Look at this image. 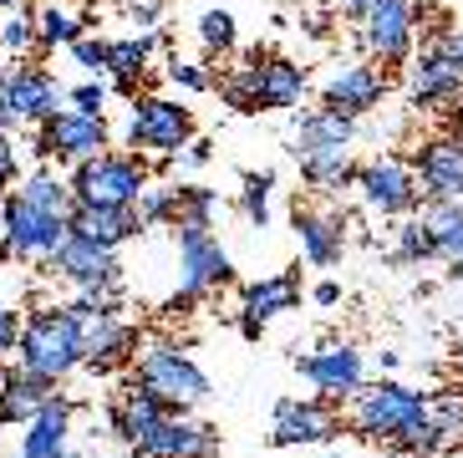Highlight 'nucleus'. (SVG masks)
<instances>
[{
	"instance_id": "obj_1",
	"label": "nucleus",
	"mask_w": 463,
	"mask_h": 458,
	"mask_svg": "<svg viewBox=\"0 0 463 458\" xmlns=\"http://www.w3.org/2000/svg\"><path fill=\"white\" fill-rule=\"evenodd\" d=\"M352 143H356V118H341L331 108H311L300 112L290 128V153L300 163V178L316 194H341L356 189V168L352 163Z\"/></svg>"
},
{
	"instance_id": "obj_2",
	"label": "nucleus",
	"mask_w": 463,
	"mask_h": 458,
	"mask_svg": "<svg viewBox=\"0 0 463 458\" xmlns=\"http://www.w3.org/2000/svg\"><path fill=\"white\" fill-rule=\"evenodd\" d=\"M15 367L31 377L61 382L82 367V326L67 306H36L21 321V341H15Z\"/></svg>"
},
{
	"instance_id": "obj_3",
	"label": "nucleus",
	"mask_w": 463,
	"mask_h": 458,
	"mask_svg": "<svg viewBox=\"0 0 463 458\" xmlns=\"http://www.w3.org/2000/svg\"><path fill=\"white\" fill-rule=\"evenodd\" d=\"M306 67L290 56H250L245 67H234L230 77L219 81V92L234 112H290L306 102Z\"/></svg>"
},
{
	"instance_id": "obj_4",
	"label": "nucleus",
	"mask_w": 463,
	"mask_h": 458,
	"mask_svg": "<svg viewBox=\"0 0 463 458\" xmlns=\"http://www.w3.org/2000/svg\"><path fill=\"white\" fill-rule=\"evenodd\" d=\"M67 310L77 316V326H82V367H92L97 377H108V372L133 362L137 331L123 321L118 285H112V291H77V301H71Z\"/></svg>"
},
{
	"instance_id": "obj_5",
	"label": "nucleus",
	"mask_w": 463,
	"mask_h": 458,
	"mask_svg": "<svg viewBox=\"0 0 463 458\" xmlns=\"http://www.w3.org/2000/svg\"><path fill=\"white\" fill-rule=\"evenodd\" d=\"M428 423V392H412L397 377H377L352 397V433L367 444H392Z\"/></svg>"
},
{
	"instance_id": "obj_6",
	"label": "nucleus",
	"mask_w": 463,
	"mask_h": 458,
	"mask_svg": "<svg viewBox=\"0 0 463 458\" xmlns=\"http://www.w3.org/2000/svg\"><path fill=\"white\" fill-rule=\"evenodd\" d=\"M133 382L143 392H153L168 413H189L194 403L209 397L204 367L194 362L184 347H174V341H148L143 357H137V367H133Z\"/></svg>"
},
{
	"instance_id": "obj_7",
	"label": "nucleus",
	"mask_w": 463,
	"mask_h": 458,
	"mask_svg": "<svg viewBox=\"0 0 463 458\" xmlns=\"http://www.w3.org/2000/svg\"><path fill=\"white\" fill-rule=\"evenodd\" d=\"M148 189V163L143 153H97V158L71 168V199L77 204H108V209H133Z\"/></svg>"
},
{
	"instance_id": "obj_8",
	"label": "nucleus",
	"mask_w": 463,
	"mask_h": 458,
	"mask_svg": "<svg viewBox=\"0 0 463 458\" xmlns=\"http://www.w3.org/2000/svg\"><path fill=\"white\" fill-rule=\"evenodd\" d=\"M463 97V36L438 31L422 41L418 62L408 67V102L412 108H453Z\"/></svg>"
},
{
	"instance_id": "obj_9",
	"label": "nucleus",
	"mask_w": 463,
	"mask_h": 458,
	"mask_svg": "<svg viewBox=\"0 0 463 458\" xmlns=\"http://www.w3.org/2000/svg\"><path fill=\"white\" fill-rule=\"evenodd\" d=\"M356 41L377 67H402L418 41V0H372L356 15Z\"/></svg>"
},
{
	"instance_id": "obj_10",
	"label": "nucleus",
	"mask_w": 463,
	"mask_h": 458,
	"mask_svg": "<svg viewBox=\"0 0 463 458\" xmlns=\"http://www.w3.org/2000/svg\"><path fill=\"white\" fill-rule=\"evenodd\" d=\"M123 143H128V153L174 158V153H184L194 143V112L184 102H168V97H137Z\"/></svg>"
},
{
	"instance_id": "obj_11",
	"label": "nucleus",
	"mask_w": 463,
	"mask_h": 458,
	"mask_svg": "<svg viewBox=\"0 0 463 458\" xmlns=\"http://www.w3.org/2000/svg\"><path fill=\"white\" fill-rule=\"evenodd\" d=\"M0 240L11 244V255L52 265V255L71 240V224L67 215H46V209L26 204L21 194H5V204H0Z\"/></svg>"
},
{
	"instance_id": "obj_12",
	"label": "nucleus",
	"mask_w": 463,
	"mask_h": 458,
	"mask_svg": "<svg viewBox=\"0 0 463 458\" xmlns=\"http://www.w3.org/2000/svg\"><path fill=\"white\" fill-rule=\"evenodd\" d=\"M31 148L42 153V158H56V163H87L97 153H108V122L102 118H87L77 108H61L56 118L36 122V143Z\"/></svg>"
},
{
	"instance_id": "obj_13",
	"label": "nucleus",
	"mask_w": 463,
	"mask_h": 458,
	"mask_svg": "<svg viewBox=\"0 0 463 458\" xmlns=\"http://www.w3.org/2000/svg\"><path fill=\"white\" fill-rule=\"evenodd\" d=\"M296 372L311 382L321 397H331V403H352L356 392L367 387V357H362L352 341H326V347L296 357Z\"/></svg>"
},
{
	"instance_id": "obj_14",
	"label": "nucleus",
	"mask_w": 463,
	"mask_h": 458,
	"mask_svg": "<svg viewBox=\"0 0 463 458\" xmlns=\"http://www.w3.org/2000/svg\"><path fill=\"white\" fill-rule=\"evenodd\" d=\"M356 189H362V204L382 219H408L422 199V184H418V168L402 158H372L362 163L356 174Z\"/></svg>"
},
{
	"instance_id": "obj_15",
	"label": "nucleus",
	"mask_w": 463,
	"mask_h": 458,
	"mask_svg": "<svg viewBox=\"0 0 463 458\" xmlns=\"http://www.w3.org/2000/svg\"><path fill=\"white\" fill-rule=\"evenodd\" d=\"M234 281V260L230 250L214 240L209 224H178V285L194 296H209L219 285Z\"/></svg>"
},
{
	"instance_id": "obj_16",
	"label": "nucleus",
	"mask_w": 463,
	"mask_h": 458,
	"mask_svg": "<svg viewBox=\"0 0 463 458\" xmlns=\"http://www.w3.org/2000/svg\"><path fill=\"white\" fill-rule=\"evenodd\" d=\"M341 433V413L331 397H280L270 423L275 448H306V444H331Z\"/></svg>"
},
{
	"instance_id": "obj_17",
	"label": "nucleus",
	"mask_w": 463,
	"mask_h": 458,
	"mask_svg": "<svg viewBox=\"0 0 463 458\" xmlns=\"http://www.w3.org/2000/svg\"><path fill=\"white\" fill-rule=\"evenodd\" d=\"M382 97H387V72H377V62H341L321 87V108L341 118H367L382 108Z\"/></svg>"
},
{
	"instance_id": "obj_18",
	"label": "nucleus",
	"mask_w": 463,
	"mask_h": 458,
	"mask_svg": "<svg viewBox=\"0 0 463 458\" xmlns=\"http://www.w3.org/2000/svg\"><path fill=\"white\" fill-rule=\"evenodd\" d=\"M133 453L137 458H214L219 453V433L209 428V423L189 418V413H164Z\"/></svg>"
},
{
	"instance_id": "obj_19",
	"label": "nucleus",
	"mask_w": 463,
	"mask_h": 458,
	"mask_svg": "<svg viewBox=\"0 0 463 458\" xmlns=\"http://www.w3.org/2000/svg\"><path fill=\"white\" fill-rule=\"evenodd\" d=\"M46 270L61 275V281H71L77 291H112V285H123V260H118V250H102V244L77 240V234L56 250Z\"/></svg>"
},
{
	"instance_id": "obj_20",
	"label": "nucleus",
	"mask_w": 463,
	"mask_h": 458,
	"mask_svg": "<svg viewBox=\"0 0 463 458\" xmlns=\"http://www.w3.org/2000/svg\"><path fill=\"white\" fill-rule=\"evenodd\" d=\"M5 87H11L15 122H46V118L61 112V102H67L61 81H56L46 67H36V62H21V56L5 67Z\"/></svg>"
},
{
	"instance_id": "obj_21",
	"label": "nucleus",
	"mask_w": 463,
	"mask_h": 458,
	"mask_svg": "<svg viewBox=\"0 0 463 458\" xmlns=\"http://www.w3.org/2000/svg\"><path fill=\"white\" fill-rule=\"evenodd\" d=\"M418 184H422V199H458L463 204V138H433L422 143L418 158Z\"/></svg>"
},
{
	"instance_id": "obj_22",
	"label": "nucleus",
	"mask_w": 463,
	"mask_h": 458,
	"mask_svg": "<svg viewBox=\"0 0 463 458\" xmlns=\"http://www.w3.org/2000/svg\"><path fill=\"white\" fill-rule=\"evenodd\" d=\"M290 224H296L300 255L311 260L316 270L341 265V255H346V219H341L336 209H300V204H296Z\"/></svg>"
},
{
	"instance_id": "obj_23",
	"label": "nucleus",
	"mask_w": 463,
	"mask_h": 458,
	"mask_svg": "<svg viewBox=\"0 0 463 458\" xmlns=\"http://www.w3.org/2000/svg\"><path fill=\"white\" fill-rule=\"evenodd\" d=\"M67 224H71L77 240H92V244H102V250H118V244L143 234L137 209H108V204H71Z\"/></svg>"
},
{
	"instance_id": "obj_24",
	"label": "nucleus",
	"mask_w": 463,
	"mask_h": 458,
	"mask_svg": "<svg viewBox=\"0 0 463 458\" xmlns=\"http://www.w3.org/2000/svg\"><path fill=\"white\" fill-rule=\"evenodd\" d=\"M67 453H71V403L56 392L21 433V458H67Z\"/></svg>"
},
{
	"instance_id": "obj_25",
	"label": "nucleus",
	"mask_w": 463,
	"mask_h": 458,
	"mask_svg": "<svg viewBox=\"0 0 463 458\" xmlns=\"http://www.w3.org/2000/svg\"><path fill=\"white\" fill-rule=\"evenodd\" d=\"M164 413H168V407L158 403L153 392H143L137 382H128V387L118 392V403H112L108 418H112V433H118L128 448H137V444H143V438L153 433V423L164 418Z\"/></svg>"
},
{
	"instance_id": "obj_26",
	"label": "nucleus",
	"mask_w": 463,
	"mask_h": 458,
	"mask_svg": "<svg viewBox=\"0 0 463 458\" xmlns=\"http://www.w3.org/2000/svg\"><path fill=\"white\" fill-rule=\"evenodd\" d=\"M52 397H56V382L31 377V372L15 367L11 377L0 382V428H11V423H31L46 403H52Z\"/></svg>"
},
{
	"instance_id": "obj_27",
	"label": "nucleus",
	"mask_w": 463,
	"mask_h": 458,
	"mask_svg": "<svg viewBox=\"0 0 463 458\" xmlns=\"http://www.w3.org/2000/svg\"><path fill=\"white\" fill-rule=\"evenodd\" d=\"M422 224L433 234V250L438 260H463V204L458 199H422Z\"/></svg>"
},
{
	"instance_id": "obj_28",
	"label": "nucleus",
	"mask_w": 463,
	"mask_h": 458,
	"mask_svg": "<svg viewBox=\"0 0 463 458\" xmlns=\"http://www.w3.org/2000/svg\"><path fill=\"white\" fill-rule=\"evenodd\" d=\"M87 36V21L82 15H71L61 0H52V5H36V56H52L56 46H77V41Z\"/></svg>"
},
{
	"instance_id": "obj_29",
	"label": "nucleus",
	"mask_w": 463,
	"mask_h": 458,
	"mask_svg": "<svg viewBox=\"0 0 463 458\" xmlns=\"http://www.w3.org/2000/svg\"><path fill=\"white\" fill-rule=\"evenodd\" d=\"M300 306V285L296 275H265V281H250L245 285V310L260 316V321H270V316H286V310Z\"/></svg>"
},
{
	"instance_id": "obj_30",
	"label": "nucleus",
	"mask_w": 463,
	"mask_h": 458,
	"mask_svg": "<svg viewBox=\"0 0 463 458\" xmlns=\"http://www.w3.org/2000/svg\"><path fill=\"white\" fill-rule=\"evenodd\" d=\"M15 194L26 204H36V209H46V215H71V178H61L56 168H36V174H26L21 184H15Z\"/></svg>"
},
{
	"instance_id": "obj_31",
	"label": "nucleus",
	"mask_w": 463,
	"mask_h": 458,
	"mask_svg": "<svg viewBox=\"0 0 463 458\" xmlns=\"http://www.w3.org/2000/svg\"><path fill=\"white\" fill-rule=\"evenodd\" d=\"M428 423L438 428L443 448H463V387H449L428 397Z\"/></svg>"
},
{
	"instance_id": "obj_32",
	"label": "nucleus",
	"mask_w": 463,
	"mask_h": 458,
	"mask_svg": "<svg viewBox=\"0 0 463 458\" xmlns=\"http://www.w3.org/2000/svg\"><path fill=\"white\" fill-rule=\"evenodd\" d=\"M153 46H158L153 31H137V36L112 41V72L108 77H143V67L153 62Z\"/></svg>"
},
{
	"instance_id": "obj_33",
	"label": "nucleus",
	"mask_w": 463,
	"mask_h": 458,
	"mask_svg": "<svg viewBox=\"0 0 463 458\" xmlns=\"http://www.w3.org/2000/svg\"><path fill=\"white\" fill-rule=\"evenodd\" d=\"M270 194H275V174H270V168L245 174V184H240V215L250 219V229L270 224Z\"/></svg>"
},
{
	"instance_id": "obj_34",
	"label": "nucleus",
	"mask_w": 463,
	"mask_h": 458,
	"mask_svg": "<svg viewBox=\"0 0 463 458\" xmlns=\"http://www.w3.org/2000/svg\"><path fill=\"white\" fill-rule=\"evenodd\" d=\"M0 52H11V56L36 52V11H31V5L5 11V21H0Z\"/></svg>"
},
{
	"instance_id": "obj_35",
	"label": "nucleus",
	"mask_w": 463,
	"mask_h": 458,
	"mask_svg": "<svg viewBox=\"0 0 463 458\" xmlns=\"http://www.w3.org/2000/svg\"><path fill=\"white\" fill-rule=\"evenodd\" d=\"M392 260H402V265H422V260H438L433 250V234H428V224L422 219H402L397 224V244H392Z\"/></svg>"
},
{
	"instance_id": "obj_36",
	"label": "nucleus",
	"mask_w": 463,
	"mask_h": 458,
	"mask_svg": "<svg viewBox=\"0 0 463 458\" xmlns=\"http://www.w3.org/2000/svg\"><path fill=\"white\" fill-rule=\"evenodd\" d=\"M214 215H219V189H204V184H184L178 189V224L214 229Z\"/></svg>"
},
{
	"instance_id": "obj_37",
	"label": "nucleus",
	"mask_w": 463,
	"mask_h": 458,
	"mask_svg": "<svg viewBox=\"0 0 463 458\" xmlns=\"http://www.w3.org/2000/svg\"><path fill=\"white\" fill-rule=\"evenodd\" d=\"M143 229H164V224H178V189H143V199L133 204Z\"/></svg>"
},
{
	"instance_id": "obj_38",
	"label": "nucleus",
	"mask_w": 463,
	"mask_h": 458,
	"mask_svg": "<svg viewBox=\"0 0 463 458\" xmlns=\"http://www.w3.org/2000/svg\"><path fill=\"white\" fill-rule=\"evenodd\" d=\"M199 41H204V52H209V56L234 52V41H240L234 15H230V11H204V15H199Z\"/></svg>"
},
{
	"instance_id": "obj_39",
	"label": "nucleus",
	"mask_w": 463,
	"mask_h": 458,
	"mask_svg": "<svg viewBox=\"0 0 463 458\" xmlns=\"http://www.w3.org/2000/svg\"><path fill=\"white\" fill-rule=\"evenodd\" d=\"M71 56H77L87 72H97V77L112 72V41H102V36H82L77 46H71Z\"/></svg>"
},
{
	"instance_id": "obj_40",
	"label": "nucleus",
	"mask_w": 463,
	"mask_h": 458,
	"mask_svg": "<svg viewBox=\"0 0 463 458\" xmlns=\"http://www.w3.org/2000/svg\"><path fill=\"white\" fill-rule=\"evenodd\" d=\"M67 102L77 112H87V118H102V108H108V81H82V87H71Z\"/></svg>"
},
{
	"instance_id": "obj_41",
	"label": "nucleus",
	"mask_w": 463,
	"mask_h": 458,
	"mask_svg": "<svg viewBox=\"0 0 463 458\" xmlns=\"http://www.w3.org/2000/svg\"><path fill=\"white\" fill-rule=\"evenodd\" d=\"M168 81L184 87V92H209V87H214V77H209L204 67H194V62H174V67H168Z\"/></svg>"
},
{
	"instance_id": "obj_42",
	"label": "nucleus",
	"mask_w": 463,
	"mask_h": 458,
	"mask_svg": "<svg viewBox=\"0 0 463 458\" xmlns=\"http://www.w3.org/2000/svg\"><path fill=\"white\" fill-rule=\"evenodd\" d=\"M21 184V158H15L11 133H0V194H11Z\"/></svg>"
},
{
	"instance_id": "obj_43",
	"label": "nucleus",
	"mask_w": 463,
	"mask_h": 458,
	"mask_svg": "<svg viewBox=\"0 0 463 458\" xmlns=\"http://www.w3.org/2000/svg\"><path fill=\"white\" fill-rule=\"evenodd\" d=\"M15 341H21V316L0 306V362H5V357L15 351Z\"/></svg>"
},
{
	"instance_id": "obj_44",
	"label": "nucleus",
	"mask_w": 463,
	"mask_h": 458,
	"mask_svg": "<svg viewBox=\"0 0 463 458\" xmlns=\"http://www.w3.org/2000/svg\"><path fill=\"white\" fill-rule=\"evenodd\" d=\"M123 5H128V11H133V21H137V26L148 31L153 21L164 15V5H168V0H123Z\"/></svg>"
},
{
	"instance_id": "obj_45",
	"label": "nucleus",
	"mask_w": 463,
	"mask_h": 458,
	"mask_svg": "<svg viewBox=\"0 0 463 458\" xmlns=\"http://www.w3.org/2000/svg\"><path fill=\"white\" fill-rule=\"evenodd\" d=\"M174 158L184 163V168H204V163H209V143H204V138H194L189 148H184V153H174Z\"/></svg>"
},
{
	"instance_id": "obj_46",
	"label": "nucleus",
	"mask_w": 463,
	"mask_h": 458,
	"mask_svg": "<svg viewBox=\"0 0 463 458\" xmlns=\"http://www.w3.org/2000/svg\"><path fill=\"white\" fill-rule=\"evenodd\" d=\"M311 301H316V306H336V301H341V285H336V281H316V285H311Z\"/></svg>"
},
{
	"instance_id": "obj_47",
	"label": "nucleus",
	"mask_w": 463,
	"mask_h": 458,
	"mask_svg": "<svg viewBox=\"0 0 463 458\" xmlns=\"http://www.w3.org/2000/svg\"><path fill=\"white\" fill-rule=\"evenodd\" d=\"M15 122V112H11V87H5V67H0V133Z\"/></svg>"
},
{
	"instance_id": "obj_48",
	"label": "nucleus",
	"mask_w": 463,
	"mask_h": 458,
	"mask_svg": "<svg viewBox=\"0 0 463 458\" xmlns=\"http://www.w3.org/2000/svg\"><path fill=\"white\" fill-rule=\"evenodd\" d=\"M240 337L260 341V337H265V321H260V316H250V310H240Z\"/></svg>"
},
{
	"instance_id": "obj_49",
	"label": "nucleus",
	"mask_w": 463,
	"mask_h": 458,
	"mask_svg": "<svg viewBox=\"0 0 463 458\" xmlns=\"http://www.w3.org/2000/svg\"><path fill=\"white\" fill-rule=\"evenodd\" d=\"M137 81H143V77H112V87H118L123 97H133V102H137Z\"/></svg>"
},
{
	"instance_id": "obj_50",
	"label": "nucleus",
	"mask_w": 463,
	"mask_h": 458,
	"mask_svg": "<svg viewBox=\"0 0 463 458\" xmlns=\"http://www.w3.org/2000/svg\"><path fill=\"white\" fill-rule=\"evenodd\" d=\"M331 5H336V11H346V15H362L372 0H331Z\"/></svg>"
},
{
	"instance_id": "obj_51",
	"label": "nucleus",
	"mask_w": 463,
	"mask_h": 458,
	"mask_svg": "<svg viewBox=\"0 0 463 458\" xmlns=\"http://www.w3.org/2000/svg\"><path fill=\"white\" fill-rule=\"evenodd\" d=\"M15 5H26V0H0V15H5V11H15Z\"/></svg>"
},
{
	"instance_id": "obj_52",
	"label": "nucleus",
	"mask_w": 463,
	"mask_h": 458,
	"mask_svg": "<svg viewBox=\"0 0 463 458\" xmlns=\"http://www.w3.org/2000/svg\"><path fill=\"white\" fill-rule=\"evenodd\" d=\"M453 281H463V260H453V270H449Z\"/></svg>"
},
{
	"instance_id": "obj_53",
	"label": "nucleus",
	"mask_w": 463,
	"mask_h": 458,
	"mask_svg": "<svg viewBox=\"0 0 463 458\" xmlns=\"http://www.w3.org/2000/svg\"><path fill=\"white\" fill-rule=\"evenodd\" d=\"M26 5H52V0H26Z\"/></svg>"
},
{
	"instance_id": "obj_54",
	"label": "nucleus",
	"mask_w": 463,
	"mask_h": 458,
	"mask_svg": "<svg viewBox=\"0 0 463 458\" xmlns=\"http://www.w3.org/2000/svg\"><path fill=\"white\" fill-rule=\"evenodd\" d=\"M331 458H346V453H331Z\"/></svg>"
},
{
	"instance_id": "obj_55",
	"label": "nucleus",
	"mask_w": 463,
	"mask_h": 458,
	"mask_svg": "<svg viewBox=\"0 0 463 458\" xmlns=\"http://www.w3.org/2000/svg\"><path fill=\"white\" fill-rule=\"evenodd\" d=\"M0 458H5V453H0Z\"/></svg>"
}]
</instances>
